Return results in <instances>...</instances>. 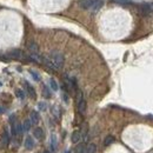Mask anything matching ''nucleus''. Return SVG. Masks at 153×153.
Here are the masks:
<instances>
[{
    "instance_id": "f257e3e1",
    "label": "nucleus",
    "mask_w": 153,
    "mask_h": 153,
    "mask_svg": "<svg viewBox=\"0 0 153 153\" xmlns=\"http://www.w3.org/2000/svg\"><path fill=\"white\" fill-rule=\"evenodd\" d=\"M41 62H44L48 68H51L53 71H58V70L62 68L64 62H65V57L59 51H51L48 56L42 57Z\"/></svg>"
},
{
    "instance_id": "f03ea898",
    "label": "nucleus",
    "mask_w": 153,
    "mask_h": 153,
    "mask_svg": "<svg viewBox=\"0 0 153 153\" xmlns=\"http://www.w3.org/2000/svg\"><path fill=\"white\" fill-rule=\"evenodd\" d=\"M139 13L141 16H150L153 13V2H147V4H141L139 5Z\"/></svg>"
},
{
    "instance_id": "7ed1b4c3",
    "label": "nucleus",
    "mask_w": 153,
    "mask_h": 153,
    "mask_svg": "<svg viewBox=\"0 0 153 153\" xmlns=\"http://www.w3.org/2000/svg\"><path fill=\"white\" fill-rule=\"evenodd\" d=\"M27 50L30 51V54H40L39 53L38 44L36 41H33V40H31V41L27 42Z\"/></svg>"
},
{
    "instance_id": "20e7f679",
    "label": "nucleus",
    "mask_w": 153,
    "mask_h": 153,
    "mask_svg": "<svg viewBox=\"0 0 153 153\" xmlns=\"http://www.w3.org/2000/svg\"><path fill=\"white\" fill-rule=\"evenodd\" d=\"M102 5H104V0H91V7H90V10H92L93 12H97L98 10L101 8Z\"/></svg>"
},
{
    "instance_id": "39448f33",
    "label": "nucleus",
    "mask_w": 153,
    "mask_h": 153,
    "mask_svg": "<svg viewBox=\"0 0 153 153\" xmlns=\"http://www.w3.org/2000/svg\"><path fill=\"white\" fill-rule=\"evenodd\" d=\"M7 56L10 58H12V59H22L24 58V54H22V52L20 50H12V51L8 52Z\"/></svg>"
},
{
    "instance_id": "423d86ee",
    "label": "nucleus",
    "mask_w": 153,
    "mask_h": 153,
    "mask_svg": "<svg viewBox=\"0 0 153 153\" xmlns=\"http://www.w3.org/2000/svg\"><path fill=\"white\" fill-rule=\"evenodd\" d=\"M76 105H78V112L80 114H85V112H86V101H85V99L82 98L80 101L76 102Z\"/></svg>"
},
{
    "instance_id": "0eeeda50",
    "label": "nucleus",
    "mask_w": 153,
    "mask_h": 153,
    "mask_svg": "<svg viewBox=\"0 0 153 153\" xmlns=\"http://www.w3.org/2000/svg\"><path fill=\"white\" fill-rule=\"evenodd\" d=\"M8 143H10L8 132H7V130H5V131H4V133H2V137H1V144H2V146H7V145H8Z\"/></svg>"
},
{
    "instance_id": "6e6552de",
    "label": "nucleus",
    "mask_w": 153,
    "mask_h": 153,
    "mask_svg": "<svg viewBox=\"0 0 153 153\" xmlns=\"http://www.w3.org/2000/svg\"><path fill=\"white\" fill-rule=\"evenodd\" d=\"M33 146H34V141H33L32 137H27V138L25 139V147H26L27 150H32Z\"/></svg>"
},
{
    "instance_id": "1a4fd4ad",
    "label": "nucleus",
    "mask_w": 153,
    "mask_h": 153,
    "mask_svg": "<svg viewBox=\"0 0 153 153\" xmlns=\"http://www.w3.org/2000/svg\"><path fill=\"white\" fill-rule=\"evenodd\" d=\"M81 132L80 131H74L73 133H72V143H74V144H76V143H79L80 140H81Z\"/></svg>"
},
{
    "instance_id": "9d476101",
    "label": "nucleus",
    "mask_w": 153,
    "mask_h": 153,
    "mask_svg": "<svg viewBox=\"0 0 153 153\" xmlns=\"http://www.w3.org/2000/svg\"><path fill=\"white\" fill-rule=\"evenodd\" d=\"M40 118H39V113L37 111H32L31 112V123L32 124H38Z\"/></svg>"
},
{
    "instance_id": "9b49d317",
    "label": "nucleus",
    "mask_w": 153,
    "mask_h": 153,
    "mask_svg": "<svg viewBox=\"0 0 153 153\" xmlns=\"http://www.w3.org/2000/svg\"><path fill=\"white\" fill-rule=\"evenodd\" d=\"M25 86H26V88H27V92H28V94L31 98H36L37 94H36V91H34V88L28 84V82H25Z\"/></svg>"
},
{
    "instance_id": "f8f14e48",
    "label": "nucleus",
    "mask_w": 153,
    "mask_h": 153,
    "mask_svg": "<svg viewBox=\"0 0 153 153\" xmlns=\"http://www.w3.org/2000/svg\"><path fill=\"white\" fill-rule=\"evenodd\" d=\"M33 135H34L37 139H42V138H44V131H42V128H40V127L34 128V131H33Z\"/></svg>"
},
{
    "instance_id": "ddd939ff",
    "label": "nucleus",
    "mask_w": 153,
    "mask_h": 153,
    "mask_svg": "<svg viewBox=\"0 0 153 153\" xmlns=\"http://www.w3.org/2000/svg\"><path fill=\"white\" fill-rule=\"evenodd\" d=\"M79 5L82 8L90 10V7H91V0H79Z\"/></svg>"
},
{
    "instance_id": "4468645a",
    "label": "nucleus",
    "mask_w": 153,
    "mask_h": 153,
    "mask_svg": "<svg viewBox=\"0 0 153 153\" xmlns=\"http://www.w3.org/2000/svg\"><path fill=\"white\" fill-rule=\"evenodd\" d=\"M111 2H114V4H118V5H123V6L132 5V1H130V0H111Z\"/></svg>"
},
{
    "instance_id": "2eb2a0df",
    "label": "nucleus",
    "mask_w": 153,
    "mask_h": 153,
    "mask_svg": "<svg viewBox=\"0 0 153 153\" xmlns=\"http://www.w3.org/2000/svg\"><path fill=\"white\" fill-rule=\"evenodd\" d=\"M114 143V137L113 135H107L106 138H105V140H104V145L105 146H110L111 144H113Z\"/></svg>"
},
{
    "instance_id": "dca6fc26",
    "label": "nucleus",
    "mask_w": 153,
    "mask_h": 153,
    "mask_svg": "<svg viewBox=\"0 0 153 153\" xmlns=\"http://www.w3.org/2000/svg\"><path fill=\"white\" fill-rule=\"evenodd\" d=\"M31 125H32L31 120H25L24 124H22V131H24V132L30 131V130H31Z\"/></svg>"
},
{
    "instance_id": "f3484780",
    "label": "nucleus",
    "mask_w": 153,
    "mask_h": 153,
    "mask_svg": "<svg viewBox=\"0 0 153 153\" xmlns=\"http://www.w3.org/2000/svg\"><path fill=\"white\" fill-rule=\"evenodd\" d=\"M97 146L96 144H90L88 146H86V153H96Z\"/></svg>"
},
{
    "instance_id": "a211bd4d",
    "label": "nucleus",
    "mask_w": 153,
    "mask_h": 153,
    "mask_svg": "<svg viewBox=\"0 0 153 153\" xmlns=\"http://www.w3.org/2000/svg\"><path fill=\"white\" fill-rule=\"evenodd\" d=\"M76 153H86V146L85 144H80L76 147Z\"/></svg>"
},
{
    "instance_id": "6ab92c4d",
    "label": "nucleus",
    "mask_w": 153,
    "mask_h": 153,
    "mask_svg": "<svg viewBox=\"0 0 153 153\" xmlns=\"http://www.w3.org/2000/svg\"><path fill=\"white\" fill-rule=\"evenodd\" d=\"M42 96L45 97V98H47V99L51 98V92H50L47 86H42Z\"/></svg>"
},
{
    "instance_id": "aec40b11",
    "label": "nucleus",
    "mask_w": 153,
    "mask_h": 153,
    "mask_svg": "<svg viewBox=\"0 0 153 153\" xmlns=\"http://www.w3.org/2000/svg\"><path fill=\"white\" fill-rule=\"evenodd\" d=\"M50 86H51V88L53 90V91H58V84L57 81L54 80V79H50Z\"/></svg>"
},
{
    "instance_id": "412c9836",
    "label": "nucleus",
    "mask_w": 153,
    "mask_h": 153,
    "mask_svg": "<svg viewBox=\"0 0 153 153\" xmlns=\"http://www.w3.org/2000/svg\"><path fill=\"white\" fill-rule=\"evenodd\" d=\"M14 127H16V134H17V135H20V134L24 132V131H22V125H21V124H18V123H17V124L14 125Z\"/></svg>"
},
{
    "instance_id": "4be33fe9",
    "label": "nucleus",
    "mask_w": 153,
    "mask_h": 153,
    "mask_svg": "<svg viewBox=\"0 0 153 153\" xmlns=\"http://www.w3.org/2000/svg\"><path fill=\"white\" fill-rule=\"evenodd\" d=\"M56 145H57L56 135H52V138H51V149H52V151H56Z\"/></svg>"
},
{
    "instance_id": "5701e85b",
    "label": "nucleus",
    "mask_w": 153,
    "mask_h": 153,
    "mask_svg": "<svg viewBox=\"0 0 153 153\" xmlns=\"http://www.w3.org/2000/svg\"><path fill=\"white\" fill-rule=\"evenodd\" d=\"M16 96L18 97L19 99H21V100H24V99H25V93H24V91H22V90H17V91H16Z\"/></svg>"
},
{
    "instance_id": "b1692460",
    "label": "nucleus",
    "mask_w": 153,
    "mask_h": 153,
    "mask_svg": "<svg viewBox=\"0 0 153 153\" xmlns=\"http://www.w3.org/2000/svg\"><path fill=\"white\" fill-rule=\"evenodd\" d=\"M30 73H31L32 78H33L36 81H39V80H40V76H39V74L37 73V72H34V71H30Z\"/></svg>"
},
{
    "instance_id": "393cba45",
    "label": "nucleus",
    "mask_w": 153,
    "mask_h": 153,
    "mask_svg": "<svg viewBox=\"0 0 153 153\" xmlns=\"http://www.w3.org/2000/svg\"><path fill=\"white\" fill-rule=\"evenodd\" d=\"M39 108H40L41 111H45V110H46V104H45V102H39Z\"/></svg>"
},
{
    "instance_id": "a878e982",
    "label": "nucleus",
    "mask_w": 153,
    "mask_h": 153,
    "mask_svg": "<svg viewBox=\"0 0 153 153\" xmlns=\"http://www.w3.org/2000/svg\"><path fill=\"white\" fill-rule=\"evenodd\" d=\"M64 100H65L66 102H68V97H67V94H66V93H64Z\"/></svg>"
},
{
    "instance_id": "bb28decb",
    "label": "nucleus",
    "mask_w": 153,
    "mask_h": 153,
    "mask_svg": "<svg viewBox=\"0 0 153 153\" xmlns=\"http://www.w3.org/2000/svg\"><path fill=\"white\" fill-rule=\"evenodd\" d=\"M2 112H4V108H2V107H1V106H0V114H1V113H2Z\"/></svg>"
},
{
    "instance_id": "cd10ccee",
    "label": "nucleus",
    "mask_w": 153,
    "mask_h": 153,
    "mask_svg": "<svg viewBox=\"0 0 153 153\" xmlns=\"http://www.w3.org/2000/svg\"><path fill=\"white\" fill-rule=\"evenodd\" d=\"M66 153H71V151H66Z\"/></svg>"
},
{
    "instance_id": "c85d7f7f",
    "label": "nucleus",
    "mask_w": 153,
    "mask_h": 153,
    "mask_svg": "<svg viewBox=\"0 0 153 153\" xmlns=\"http://www.w3.org/2000/svg\"><path fill=\"white\" fill-rule=\"evenodd\" d=\"M44 153H50V152H48V151H45V152H44Z\"/></svg>"
}]
</instances>
